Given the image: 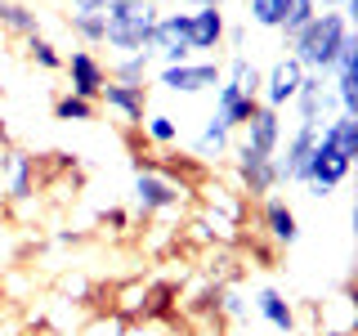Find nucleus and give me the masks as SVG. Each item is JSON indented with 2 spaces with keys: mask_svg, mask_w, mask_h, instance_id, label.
I'll return each instance as SVG.
<instances>
[{
  "mask_svg": "<svg viewBox=\"0 0 358 336\" xmlns=\"http://www.w3.org/2000/svg\"><path fill=\"white\" fill-rule=\"evenodd\" d=\"M345 31H354V27L345 22L341 9H318L305 27L291 31V36H282V41H287V54L305 67V72L327 76L331 63H336V50H341V41H345Z\"/></svg>",
  "mask_w": 358,
  "mask_h": 336,
  "instance_id": "f257e3e1",
  "label": "nucleus"
},
{
  "mask_svg": "<svg viewBox=\"0 0 358 336\" xmlns=\"http://www.w3.org/2000/svg\"><path fill=\"white\" fill-rule=\"evenodd\" d=\"M157 18H162V9L152 0H108L103 5V45L117 54L148 50Z\"/></svg>",
  "mask_w": 358,
  "mask_h": 336,
  "instance_id": "f03ea898",
  "label": "nucleus"
},
{
  "mask_svg": "<svg viewBox=\"0 0 358 336\" xmlns=\"http://www.w3.org/2000/svg\"><path fill=\"white\" fill-rule=\"evenodd\" d=\"M130 202H134V211H139L143 220H152V216H175V211H184L188 188L179 184L171 171H162V166H152V162H134Z\"/></svg>",
  "mask_w": 358,
  "mask_h": 336,
  "instance_id": "7ed1b4c3",
  "label": "nucleus"
},
{
  "mask_svg": "<svg viewBox=\"0 0 358 336\" xmlns=\"http://www.w3.org/2000/svg\"><path fill=\"white\" fill-rule=\"evenodd\" d=\"M229 166H233V179H238V193L251 197V202H264L268 193H278V188H282V184H278L273 157L246 148V144H238V139H233V148H229Z\"/></svg>",
  "mask_w": 358,
  "mask_h": 336,
  "instance_id": "20e7f679",
  "label": "nucleus"
},
{
  "mask_svg": "<svg viewBox=\"0 0 358 336\" xmlns=\"http://www.w3.org/2000/svg\"><path fill=\"white\" fill-rule=\"evenodd\" d=\"M152 85H162L166 94H206L224 81L220 59H188V63H171V67H152L148 76Z\"/></svg>",
  "mask_w": 358,
  "mask_h": 336,
  "instance_id": "39448f33",
  "label": "nucleus"
},
{
  "mask_svg": "<svg viewBox=\"0 0 358 336\" xmlns=\"http://www.w3.org/2000/svg\"><path fill=\"white\" fill-rule=\"evenodd\" d=\"M313 144H318V126H296L282 144H278V157H273V166H278V184H287V188H300V184H305Z\"/></svg>",
  "mask_w": 358,
  "mask_h": 336,
  "instance_id": "423d86ee",
  "label": "nucleus"
},
{
  "mask_svg": "<svg viewBox=\"0 0 358 336\" xmlns=\"http://www.w3.org/2000/svg\"><path fill=\"white\" fill-rule=\"evenodd\" d=\"M229 45V14L224 5H206V9H188V50L193 59H220V50Z\"/></svg>",
  "mask_w": 358,
  "mask_h": 336,
  "instance_id": "0eeeda50",
  "label": "nucleus"
},
{
  "mask_svg": "<svg viewBox=\"0 0 358 336\" xmlns=\"http://www.w3.org/2000/svg\"><path fill=\"white\" fill-rule=\"evenodd\" d=\"M148 50H152L157 67H171V63H188V59H193V50H188V14H179V9H162Z\"/></svg>",
  "mask_w": 358,
  "mask_h": 336,
  "instance_id": "6e6552de",
  "label": "nucleus"
},
{
  "mask_svg": "<svg viewBox=\"0 0 358 336\" xmlns=\"http://www.w3.org/2000/svg\"><path fill=\"white\" fill-rule=\"evenodd\" d=\"M63 76H67V94H76V99H90L94 104L99 99V90L108 85V63L99 59L94 50H72V54H63Z\"/></svg>",
  "mask_w": 358,
  "mask_h": 336,
  "instance_id": "1a4fd4ad",
  "label": "nucleus"
},
{
  "mask_svg": "<svg viewBox=\"0 0 358 336\" xmlns=\"http://www.w3.org/2000/svg\"><path fill=\"white\" fill-rule=\"evenodd\" d=\"M291 112H296V126H322L327 117H336V94L327 85V76L318 72H305V81H300L296 99H291Z\"/></svg>",
  "mask_w": 358,
  "mask_h": 336,
  "instance_id": "9d476101",
  "label": "nucleus"
},
{
  "mask_svg": "<svg viewBox=\"0 0 358 336\" xmlns=\"http://www.w3.org/2000/svg\"><path fill=\"white\" fill-rule=\"evenodd\" d=\"M260 229H264V238L278 246V251H291V246L300 242V216H296V206L282 197V193H268L260 202Z\"/></svg>",
  "mask_w": 358,
  "mask_h": 336,
  "instance_id": "9b49d317",
  "label": "nucleus"
},
{
  "mask_svg": "<svg viewBox=\"0 0 358 336\" xmlns=\"http://www.w3.org/2000/svg\"><path fill=\"white\" fill-rule=\"evenodd\" d=\"M300 81H305V67L291 59V54L273 59V67H268L264 81H260V104H264V108L287 112V108H291V99H296V90H300Z\"/></svg>",
  "mask_w": 358,
  "mask_h": 336,
  "instance_id": "f8f14e48",
  "label": "nucleus"
},
{
  "mask_svg": "<svg viewBox=\"0 0 358 336\" xmlns=\"http://www.w3.org/2000/svg\"><path fill=\"white\" fill-rule=\"evenodd\" d=\"M99 108H108L121 126H139L148 117V85H121V81H108L94 99Z\"/></svg>",
  "mask_w": 358,
  "mask_h": 336,
  "instance_id": "ddd939ff",
  "label": "nucleus"
},
{
  "mask_svg": "<svg viewBox=\"0 0 358 336\" xmlns=\"http://www.w3.org/2000/svg\"><path fill=\"white\" fill-rule=\"evenodd\" d=\"M251 309H255V318L264 323V328H273L278 336H296V305L282 296L278 287H255L251 291Z\"/></svg>",
  "mask_w": 358,
  "mask_h": 336,
  "instance_id": "4468645a",
  "label": "nucleus"
},
{
  "mask_svg": "<svg viewBox=\"0 0 358 336\" xmlns=\"http://www.w3.org/2000/svg\"><path fill=\"white\" fill-rule=\"evenodd\" d=\"M238 144H246V148H255V153H264V157H278V144H282V112L255 104V112H251V121L242 126V139Z\"/></svg>",
  "mask_w": 358,
  "mask_h": 336,
  "instance_id": "2eb2a0df",
  "label": "nucleus"
},
{
  "mask_svg": "<svg viewBox=\"0 0 358 336\" xmlns=\"http://www.w3.org/2000/svg\"><path fill=\"white\" fill-rule=\"evenodd\" d=\"M0 175H5V188L14 202H27L31 188H36V157H27L22 148H9L0 157Z\"/></svg>",
  "mask_w": 358,
  "mask_h": 336,
  "instance_id": "dca6fc26",
  "label": "nucleus"
},
{
  "mask_svg": "<svg viewBox=\"0 0 358 336\" xmlns=\"http://www.w3.org/2000/svg\"><path fill=\"white\" fill-rule=\"evenodd\" d=\"M0 31L14 36V41H27V36H41L45 31V18L27 0H0Z\"/></svg>",
  "mask_w": 358,
  "mask_h": 336,
  "instance_id": "f3484780",
  "label": "nucleus"
},
{
  "mask_svg": "<svg viewBox=\"0 0 358 336\" xmlns=\"http://www.w3.org/2000/svg\"><path fill=\"white\" fill-rule=\"evenodd\" d=\"M233 148V130L224 126V121L210 112L206 121H201V130H197V139H193V153L201 157V162H224Z\"/></svg>",
  "mask_w": 358,
  "mask_h": 336,
  "instance_id": "a211bd4d",
  "label": "nucleus"
},
{
  "mask_svg": "<svg viewBox=\"0 0 358 336\" xmlns=\"http://www.w3.org/2000/svg\"><path fill=\"white\" fill-rule=\"evenodd\" d=\"M251 112H255V99H242L238 94V90H233V85H215V117L224 121V126H229L233 134H238L242 126H246V121H251Z\"/></svg>",
  "mask_w": 358,
  "mask_h": 336,
  "instance_id": "6ab92c4d",
  "label": "nucleus"
},
{
  "mask_svg": "<svg viewBox=\"0 0 358 336\" xmlns=\"http://www.w3.org/2000/svg\"><path fill=\"white\" fill-rule=\"evenodd\" d=\"M152 50H139V54H121V59H112L108 63V81H121V85H148V76H152Z\"/></svg>",
  "mask_w": 358,
  "mask_h": 336,
  "instance_id": "aec40b11",
  "label": "nucleus"
},
{
  "mask_svg": "<svg viewBox=\"0 0 358 336\" xmlns=\"http://www.w3.org/2000/svg\"><path fill=\"white\" fill-rule=\"evenodd\" d=\"M318 134L331 144L336 153L350 157V162L358 157V117H350V112H336V117H327V121L318 126Z\"/></svg>",
  "mask_w": 358,
  "mask_h": 336,
  "instance_id": "412c9836",
  "label": "nucleus"
},
{
  "mask_svg": "<svg viewBox=\"0 0 358 336\" xmlns=\"http://www.w3.org/2000/svg\"><path fill=\"white\" fill-rule=\"evenodd\" d=\"M260 81H264V72L246 54H233L229 67H224V85H233L242 99H255V104H260Z\"/></svg>",
  "mask_w": 358,
  "mask_h": 336,
  "instance_id": "4be33fe9",
  "label": "nucleus"
},
{
  "mask_svg": "<svg viewBox=\"0 0 358 336\" xmlns=\"http://www.w3.org/2000/svg\"><path fill=\"white\" fill-rule=\"evenodd\" d=\"M327 85L336 94V108L350 112V117H358V67H331Z\"/></svg>",
  "mask_w": 358,
  "mask_h": 336,
  "instance_id": "5701e85b",
  "label": "nucleus"
},
{
  "mask_svg": "<svg viewBox=\"0 0 358 336\" xmlns=\"http://www.w3.org/2000/svg\"><path fill=\"white\" fill-rule=\"evenodd\" d=\"M54 121H63V126H85V121H94L99 117V104H90V99H76V94H63L54 99Z\"/></svg>",
  "mask_w": 358,
  "mask_h": 336,
  "instance_id": "b1692460",
  "label": "nucleus"
},
{
  "mask_svg": "<svg viewBox=\"0 0 358 336\" xmlns=\"http://www.w3.org/2000/svg\"><path fill=\"white\" fill-rule=\"evenodd\" d=\"M139 126H143V139L157 144V148H175V144L184 139V134H179V121L171 117V112H148Z\"/></svg>",
  "mask_w": 358,
  "mask_h": 336,
  "instance_id": "393cba45",
  "label": "nucleus"
},
{
  "mask_svg": "<svg viewBox=\"0 0 358 336\" xmlns=\"http://www.w3.org/2000/svg\"><path fill=\"white\" fill-rule=\"evenodd\" d=\"M63 22H67V31H72V36L81 41L85 50L103 45V14H72V9H67Z\"/></svg>",
  "mask_w": 358,
  "mask_h": 336,
  "instance_id": "a878e982",
  "label": "nucleus"
},
{
  "mask_svg": "<svg viewBox=\"0 0 358 336\" xmlns=\"http://www.w3.org/2000/svg\"><path fill=\"white\" fill-rule=\"evenodd\" d=\"M22 50H27V59L36 63L41 72H63V50L45 36V31H41V36H27V41H22Z\"/></svg>",
  "mask_w": 358,
  "mask_h": 336,
  "instance_id": "bb28decb",
  "label": "nucleus"
},
{
  "mask_svg": "<svg viewBox=\"0 0 358 336\" xmlns=\"http://www.w3.org/2000/svg\"><path fill=\"white\" fill-rule=\"evenodd\" d=\"M287 14V0H246V22L260 31H278Z\"/></svg>",
  "mask_w": 358,
  "mask_h": 336,
  "instance_id": "cd10ccee",
  "label": "nucleus"
},
{
  "mask_svg": "<svg viewBox=\"0 0 358 336\" xmlns=\"http://www.w3.org/2000/svg\"><path fill=\"white\" fill-rule=\"evenodd\" d=\"M313 14H318V5H313V0H287V14H282V27H278V36H291V31H300Z\"/></svg>",
  "mask_w": 358,
  "mask_h": 336,
  "instance_id": "c85d7f7f",
  "label": "nucleus"
},
{
  "mask_svg": "<svg viewBox=\"0 0 358 336\" xmlns=\"http://www.w3.org/2000/svg\"><path fill=\"white\" fill-rule=\"evenodd\" d=\"M103 5H108V0H67L72 14H103Z\"/></svg>",
  "mask_w": 358,
  "mask_h": 336,
  "instance_id": "c756f323",
  "label": "nucleus"
},
{
  "mask_svg": "<svg viewBox=\"0 0 358 336\" xmlns=\"http://www.w3.org/2000/svg\"><path fill=\"white\" fill-rule=\"evenodd\" d=\"M99 220H103V224H112V229H126V224H130V216H126V211H103Z\"/></svg>",
  "mask_w": 358,
  "mask_h": 336,
  "instance_id": "7c9ffc66",
  "label": "nucleus"
},
{
  "mask_svg": "<svg viewBox=\"0 0 358 336\" xmlns=\"http://www.w3.org/2000/svg\"><path fill=\"white\" fill-rule=\"evenodd\" d=\"M171 5H184V9H206V5H224V0H171Z\"/></svg>",
  "mask_w": 358,
  "mask_h": 336,
  "instance_id": "2f4dec72",
  "label": "nucleus"
},
{
  "mask_svg": "<svg viewBox=\"0 0 358 336\" xmlns=\"http://www.w3.org/2000/svg\"><path fill=\"white\" fill-rule=\"evenodd\" d=\"M313 5H318V9H345L350 0H313Z\"/></svg>",
  "mask_w": 358,
  "mask_h": 336,
  "instance_id": "473e14b6",
  "label": "nucleus"
},
{
  "mask_svg": "<svg viewBox=\"0 0 358 336\" xmlns=\"http://www.w3.org/2000/svg\"><path fill=\"white\" fill-rule=\"evenodd\" d=\"M327 336H354V332H327Z\"/></svg>",
  "mask_w": 358,
  "mask_h": 336,
  "instance_id": "72a5a7b5",
  "label": "nucleus"
}]
</instances>
